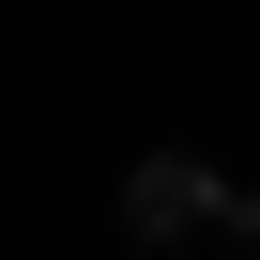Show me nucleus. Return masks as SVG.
Returning a JSON list of instances; mask_svg holds the SVG:
<instances>
[{"label": "nucleus", "instance_id": "obj_1", "mask_svg": "<svg viewBox=\"0 0 260 260\" xmlns=\"http://www.w3.org/2000/svg\"><path fill=\"white\" fill-rule=\"evenodd\" d=\"M122 230H138V245H184V230H230V184H214L199 153H153L138 184H122Z\"/></svg>", "mask_w": 260, "mask_h": 260}]
</instances>
